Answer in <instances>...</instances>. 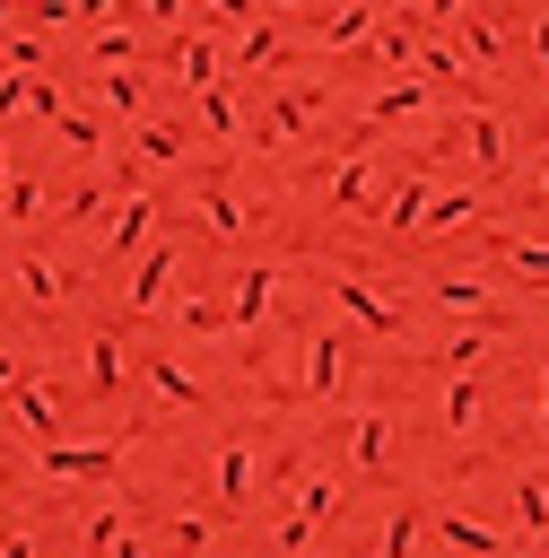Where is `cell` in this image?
Returning a JSON list of instances; mask_svg holds the SVG:
<instances>
[{
    "label": "cell",
    "instance_id": "1",
    "mask_svg": "<svg viewBox=\"0 0 549 558\" xmlns=\"http://www.w3.org/2000/svg\"><path fill=\"white\" fill-rule=\"evenodd\" d=\"M52 471H78V480H105V471H113V445H70V453H52Z\"/></svg>",
    "mask_w": 549,
    "mask_h": 558
},
{
    "label": "cell",
    "instance_id": "2",
    "mask_svg": "<svg viewBox=\"0 0 549 558\" xmlns=\"http://www.w3.org/2000/svg\"><path fill=\"white\" fill-rule=\"evenodd\" d=\"M410 532H418V506H401V514L383 523V558H410Z\"/></svg>",
    "mask_w": 549,
    "mask_h": 558
}]
</instances>
